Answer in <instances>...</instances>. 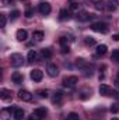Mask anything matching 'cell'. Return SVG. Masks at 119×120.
Masks as SVG:
<instances>
[{
  "instance_id": "obj_20",
  "label": "cell",
  "mask_w": 119,
  "mask_h": 120,
  "mask_svg": "<svg viewBox=\"0 0 119 120\" xmlns=\"http://www.w3.org/2000/svg\"><path fill=\"white\" fill-rule=\"evenodd\" d=\"M107 52H108L107 45H98V46H97V50H95V55H97V56H104Z\"/></svg>"
},
{
  "instance_id": "obj_26",
  "label": "cell",
  "mask_w": 119,
  "mask_h": 120,
  "mask_svg": "<svg viewBox=\"0 0 119 120\" xmlns=\"http://www.w3.org/2000/svg\"><path fill=\"white\" fill-rule=\"evenodd\" d=\"M36 95L39 98H48L49 96V91L48 90H38L36 91Z\"/></svg>"
},
{
  "instance_id": "obj_42",
  "label": "cell",
  "mask_w": 119,
  "mask_h": 120,
  "mask_svg": "<svg viewBox=\"0 0 119 120\" xmlns=\"http://www.w3.org/2000/svg\"><path fill=\"white\" fill-rule=\"evenodd\" d=\"M90 1H92L94 4H97V3H98V1H101V0H90Z\"/></svg>"
},
{
  "instance_id": "obj_29",
  "label": "cell",
  "mask_w": 119,
  "mask_h": 120,
  "mask_svg": "<svg viewBox=\"0 0 119 120\" xmlns=\"http://www.w3.org/2000/svg\"><path fill=\"white\" fill-rule=\"evenodd\" d=\"M18 17H20V10H13V11L10 13V20H11V21L17 20Z\"/></svg>"
},
{
  "instance_id": "obj_30",
  "label": "cell",
  "mask_w": 119,
  "mask_h": 120,
  "mask_svg": "<svg viewBox=\"0 0 119 120\" xmlns=\"http://www.w3.org/2000/svg\"><path fill=\"white\" fill-rule=\"evenodd\" d=\"M111 60H114V61L119 63V49H116V50L112 52V55H111Z\"/></svg>"
},
{
  "instance_id": "obj_25",
  "label": "cell",
  "mask_w": 119,
  "mask_h": 120,
  "mask_svg": "<svg viewBox=\"0 0 119 120\" xmlns=\"http://www.w3.org/2000/svg\"><path fill=\"white\" fill-rule=\"evenodd\" d=\"M41 56H42L44 59H51V57H52V52H51V49H42Z\"/></svg>"
},
{
  "instance_id": "obj_39",
  "label": "cell",
  "mask_w": 119,
  "mask_h": 120,
  "mask_svg": "<svg viewBox=\"0 0 119 120\" xmlns=\"http://www.w3.org/2000/svg\"><path fill=\"white\" fill-rule=\"evenodd\" d=\"M115 85L119 87V71H118V75H116V78H115Z\"/></svg>"
},
{
  "instance_id": "obj_36",
  "label": "cell",
  "mask_w": 119,
  "mask_h": 120,
  "mask_svg": "<svg viewBox=\"0 0 119 120\" xmlns=\"http://www.w3.org/2000/svg\"><path fill=\"white\" fill-rule=\"evenodd\" d=\"M69 52H70L69 45H67V46H62V53H69Z\"/></svg>"
},
{
  "instance_id": "obj_16",
  "label": "cell",
  "mask_w": 119,
  "mask_h": 120,
  "mask_svg": "<svg viewBox=\"0 0 119 120\" xmlns=\"http://www.w3.org/2000/svg\"><path fill=\"white\" fill-rule=\"evenodd\" d=\"M16 36H17V39L20 41V42H23V41H27V38H28V32L25 30H18L17 31V34H16Z\"/></svg>"
},
{
  "instance_id": "obj_11",
  "label": "cell",
  "mask_w": 119,
  "mask_h": 120,
  "mask_svg": "<svg viewBox=\"0 0 119 120\" xmlns=\"http://www.w3.org/2000/svg\"><path fill=\"white\" fill-rule=\"evenodd\" d=\"M69 8H70V13H77L80 10V3L79 0H70L69 1Z\"/></svg>"
},
{
  "instance_id": "obj_19",
  "label": "cell",
  "mask_w": 119,
  "mask_h": 120,
  "mask_svg": "<svg viewBox=\"0 0 119 120\" xmlns=\"http://www.w3.org/2000/svg\"><path fill=\"white\" fill-rule=\"evenodd\" d=\"M62 99H63V92H62V91H56V92L53 94L52 102H53V103H56V105H59L60 102H62Z\"/></svg>"
},
{
  "instance_id": "obj_41",
  "label": "cell",
  "mask_w": 119,
  "mask_h": 120,
  "mask_svg": "<svg viewBox=\"0 0 119 120\" xmlns=\"http://www.w3.org/2000/svg\"><path fill=\"white\" fill-rule=\"evenodd\" d=\"M114 96H115L116 99H119V92H114Z\"/></svg>"
},
{
  "instance_id": "obj_5",
  "label": "cell",
  "mask_w": 119,
  "mask_h": 120,
  "mask_svg": "<svg viewBox=\"0 0 119 120\" xmlns=\"http://www.w3.org/2000/svg\"><path fill=\"white\" fill-rule=\"evenodd\" d=\"M46 73H48L49 77H58V74H59V67H58L55 63H48V66H46Z\"/></svg>"
},
{
  "instance_id": "obj_44",
  "label": "cell",
  "mask_w": 119,
  "mask_h": 120,
  "mask_svg": "<svg viewBox=\"0 0 119 120\" xmlns=\"http://www.w3.org/2000/svg\"><path fill=\"white\" fill-rule=\"evenodd\" d=\"M21 1H25V0H21Z\"/></svg>"
},
{
  "instance_id": "obj_43",
  "label": "cell",
  "mask_w": 119,
  "mask_h": 120,
  "mask_svg": "<svg viewBox=\"0 0 119 120\" xmlns=\"http://www.w3.org/2000/svg\"><path fill=\"white\" fill-rule=\"evenodd\" d=\"M111 120H119V119H118V117H112Z\"/></svg>"
},
{
  "instance_id": "obj_32",
  "label": "cell",
  "mask_w": 119,
  "mask_h": 120,
  "mask_svg": "<svg viewBox=\"0 0 119 120\" xmlns=\"http://www.w3.org/2000/svg\"><path fill=\"white\" fill-rule=\"evenodd\" d=\"M95 8H97V10H102V8H105V1H104V0L98 1V3L95 4Z\"/></svg>"
},
{
  "instance_id": "obj_1",
  "label": "cell",
  "mask_w": 119,
  "mask_h": 120,
  "mask_svg": "<svg viewBox=\"0 0 119 120\" xmlns=\"http://www.w3.org/2000/svg\"><path fill=\"white\" fill-rule=\"evenodd\" d=\"M91 30L94 32H98V34H108L109 27H108V24H105L102 21H98V22L91 24Z\"/></svg>"
},
{
  "instance_id": "obj_27",
  "label": "cell",
  "mask_w": 119,
  "mask_h": 120,
  "mask_svg": "<svg viewBox=\"0 0 119 120\" xmlns=\"http://www.w3.org/2000/svg\"><path fill=\"white\" fill-rule=\"evenodd\" d=\"M84 43H86L87 46H92V45H95V39H94L92 36H86V38H84Z\"/></svg>"
},
{
  "instance_id": "obj_21",
  "label": "cell",
  "mask_w": 119,
  "mask_h": 120,
  "mask_svg": "<svg viewBox=\"0 0 119 120\" xmlns=\"http://www.w3.org/2000/svg\"><path fill=\"white\" fill-rule=\"evenodd\" d=\"M34 113H35L36 116H39L41 119H44V117L48 115V109H46V108H36V109L34 110Z\"/></svg>"
},
{
  "instance_id": "obj_17",
  "label": "cell",
  "mask_w": 119,
  "mask_h": 120,
  "mask_svg": "<svg viewBox=\"0 0 119 120\" xmlns=\"http://www.w3.org/2000/svg\"><path fill=\"white\" fill-rule=\"evenodd\" d=\"M13 117L16 120H23L24 119V110L20 109V108H16V109L13 110Z\"/></svg>"
},
{
  "instance_id": "obj_34",
  "label": "cell",
  "mask_w": 119,
  "mask_h": 120,
  "mask_svg": "<svg viewBox=\"0 0 119 120\" xmlns=\"http://www.w3.org/2000/svg\"><path fill=\"white\" fill-rule=\"evenodd\" d=\"M109 110H111L112 113H118L119 112V103H114V105L109 108Z\"/></svg>"
},
{
  "instance_id": "obj_18",
  "label": "cell",
  "mask_w": 119,
  "mask_h": 120,
  "mask_svg": "<svg viewBox=\"0 0 119 120\" xmlns=\"http://www.w3.org/2000/svg\"><path fill=\"white\" fill-rule=\"evenodd\" d=\"M73 41H74L73 36H66V35H63V36H60L59 38V43L62 45V46H67L69 42H73Z\"/></svg>"
},
{
  "instance_id": "obj_4",
  "label": "cell",
  "mask_w": 119,
  "mask_h": 120,
  "mask_svg": "<svg viewBox=\"0 0 119 120\" xmlns=\"http://www.w3.org/2000/svg\"><path fill=\"white\" fill-rule=\"evenodd\" d=\"M38 10H39V13H41L42 15H49L51 11H52V7H51V4H49L48 1H42V3H39Z\"/></svg>"
},
{
  "instance_id": "obj_31",
  "label": "cell",
  "mask_w": 119,
  "mask_h": 120,
  "mask_svg": "<svg viewBox=\"0 0 119 120\" xmlns=\"http://www.w3.org/2000/svg\"><path fill=\"white\" fill-rule=\"evenodd\" d=\"M24 15H25L27 18H31V17L34 15V8H27V10L24 11Z\"/></svg>"
},
{
  "instance_id": "obj_8",
  "label": "cell",
  "mask_w": 119,
  "mask_h": 120,
  "mask_svg": "<svg viewBox=\"0 0 119 120\" xmlns=\"http://www.w3.org/2000/svg\"><path fill=\"white\" fill-rule=\"evenodd\" d=\"M98 91H99V94H101L102 96H109V95H112V94H114L112 90H111V87H109V85H107V84H101V85H99V88H98Z\"/></svg>"
},
{
  "instance_id": "obj_28",
  "label": "cell",
  "mask_w": 119,
  "mask_h": 120,
  "mask_svg": "<svg viewBox=\"0 0 119 120\" xmlns=\"http://www.w3.org/2000/svg\"><path fill=\"white\" fill-rule=\"evenodd\" d=\"M64 120H80V117H79V115H77V113L71 112V113H69V115L64 117Z\"/></svg>"
},
{
  "instance_id": "obj_2",
  "label": "cell",
  "mask_w": 119,
  "mask_h": 120,
  "mask_svg": "<svg viewBox=\"0 0 119 120\" xmlns=\"http://www.w3.org/2000/svg\"><path fill=\"white\" fill-rule=\"evenodd\" d=\"M23 63H24V59H23V56H21L20 53H13V55H10V64H11L13 67H21Z\"/></svg>"
},
{
  "instance_id": "obj_35",
  "label": "cell",
  "mask_w": 119,
  "mask_h": 120,
  "mask_svg": "<svg viewBox=\"0 0 119 120\" xmlns=\"http://www.w3.org/2000/svg\"><path fill=\"white\" fill-rule=\"evenodd\" d=\"M28 120H42L39 116H36L35 113H31L30 116H28Z\"/></svg>"
},
{
  "instance_id": "obj_24",
  "label": "cell",
  "mask_w": 119,
  "mask_h": 120,
  "mask_svg": "<svg viewBox=\"0 0 119 120\" xmlns=\"http://www.w3.org/2000/svg\"><path fill=\"white\" fill-rule=\"evenodd\" d=\"M34 39H35L36 42H41V41L44 39V32H42V31H35V32H34Z\"/></svg>"
},
{
  "instance_id": "obj_13",
  "label": "cell",
  "mask_w": 119,
  "mask_h": 120,
  "mask_svg": "<svg viewBox=\"0 0 119 120\" xmlns=\"http://www.w3.org/2000/svg\"><path fill=\"white\" fill-rule=\"evenodd\" d=\"M23 80H24V77H23V74H21V73L16 71V73H13V74H11V81H13L14 84H21V82H23Z\"/></svg>"
},
{
  "instance_id": "obj_15",
  "label": "cell",
  "mask_w": 119,
  "mask_h": 120,
  "mask_svg": "<svg viewBox=\"0 0 119 120\" xmlns=\"http://www.w3.org/2000/svg\"><path fill=\"white\" fill-rule=\"evenodd\" d=\"M70 18V10H66V8H62L59 13V20L60 21H67Z\"/></svg>"
},
{
  "instance_id": "obj_37",
  "label": "cell",
  "mask_w": 119,
  "mask_h": 120,
  "mask_svg": "<svg viewBox=\"0 0 119 120\" xmlns=\"http://www.w3.org/2000/svg\"><path fill=\"white\" fill-rule=\"evenodd\" d=\"M88 96H90V95L87 94V92H81V95H80V98H81V99H87Z\"/></svg>"
},
{
  "instance_id": "obj_9",
  "label": "cell",
  "mask_w": 119,
  "mask_h": 120,
  "mask_svg": "<svg viewBox=\"0 0 119 120\" xmlns=\"http://www.w3.org/2000/svg\"><path fill=\"white\" fill-rule=\"evenodd\" d=\"M118 6H119L118 0H108V1H105V8L108 11H115L118 8Z\"/></svg>"
},
{
  "instance_id": "obj_33",
  "label": "cell",
  "mask_w": 119,
  "mask_h": 120,
  "mask_svg": "<svg viewBox=\"0 0 119 120\" xmlns=\"http://www.w3.org/2000/svg\"><path fill=\"white\" fill-rule=\"evenodd\" d=\"M0 21H1V27L4 28L6 24H7V17H6V14H0Z\"/></svg>"
},
{
  "instance_id": "obj_10",
  "label": "cell",
  "mask_w": 119,
  "mask_h": 120,
  "mask_svg": "<svg viewBox=\"0 0 119 120\" xmlns=\"http://www.w3.org/2000/svg\"><path fill=\"white\" fill-rule=\"evenodd\" d=\"M92 17H94L92 14H90V13H87V11H83L81 14H79V15H77V20H79V21H81V22H87V21H90Z\"/></svg>"
},
{
  "instance_id": "obj_38",
  "label": "cell",
  "mask_w": 119,
  "mask_h": 120,
  "mask_svg": "<svg viewBox=\"0 0 119 120\" xmlns=\"http://www.w3.org/2000/svg\"><path fill=\"white\" fill-rule=\"evenodd\" d=\"M1 1H3V4H4V6H7V4H11V3H13V0H1Z\"/></svg>"
},
{
  "instance_id": "obj_40",
  "label": "cell",
  "mask_w": 119,
  "mask_h": 120,
  "mask_svg": "<svg viewBox=\"0 0 119 120\" xmlns=\"http://www.w3.org/2000/svg\"><path fill=\"white\" fill-rule=\"evenodd\" d=\"M112 39H114V41H119V34H115V35L112 36Z\"/></svg>"
},
{
  "instance_id": "obj_23",
  "label": "cell",
  "mask_w": 119,
  "mask_h": 120,
  "mask_svg": "<svg viewBox=\"0 0 119 120\" xmlns=\"http://www.w3.org/2000/svg\"><path fill=\"white\" fill-rule=\"evenodd\" d=\"M76 66L80 67V68H84V67L87 66V61L83 59V57H77V59H76Z\"/></svg>"
},
{
  "instance_id": "obj_6",
  "label": "cell",
  "mask_w": 119,
  "mask_h": 120,
  "mask_svg": "<svg viewBox=\"0 0 119 120\" xmlns=\"http://www.w3.org/2000/svg\"><path fill=\"white\" fill-rule=\"evenodd\" d=\"M30 77H31V80H32V81L39 82V81L44 78V73H42V70H39V68H34V70H31Z\"/></svg>"
},
{
  "instance_id": "obj_3",
  "label": "cell",
  "mask_w": 119,
  "mask_h": 120,
  "mask_svg": "<svg viewBox=\"0 0 119 120\" xmlns=\"http://www.w3.org/2000/svg\"><path fill=\"white\" fill-rule=\"evenodd\" d=\"M77 82H79V78L76 75H70V77H66L63 80V85L66 88H74L77 85Z\"/></svg>"
},
{
  "instance_id": "obj_22",
  "label": "cell",
  "mask_w": 119,
  "mask_h": 120,
  "mask_svg": "<svg viewBox=\"0 0 119 120\" xmlns=\"http://www.w3.org/2000/svg\"><path fill=\"white\" fill-rule=\"evenodd\" d=\"M27 59H28V61H31V63H32V61H38V53H36L35 50H30Z\"/></svg>"
},
{
  "instance_id": "obj_14",
  "label": "cell",
  "mask_w": 119,
  "mask_h": 120,
  "mask_svg": "<svg viewBox=\"0 0 119 120\" xmlns=\"http://www.w3.org/2000/svg\"><path fill=\"white\" fill-rule=\"evenodd\" d=\"M0 99H3V101H10V99H11V91H8L7 88H1V90H0Z\"/></svg>"
},
{
  "instance_id": "obj_12",
  "label": "cell",
  "mask_w": 119,
  "mask_h": 120,
  "mask_svg": "<svg viewBox=\"0 0 119 120\" xmlns=\"http://www.w3.org/2000/svg\"><path fill=\"white\" fill-rule=\"evenodd\" d=\"M11 110H14V109H13V108H11V109H10V108L1 109V112H0L1 120H10V117H11Z\"/></svg>"
},
{
  "instance_id": "obj_7",
  "label": "cell",
  "mask_w": 119,
  "mask_h": 120,
  "mask_svg": "<svg viewBox=\"0 0 119 120\" xmlns=\"http://www.w3.org/2000/svg\"><path fill=\"white\" fill-rule=\"evenodd\" d=\"M18 98L24 102H30V101H32V94L27 90H20L18 91Z\"/></svg>"
}]
</instances>
